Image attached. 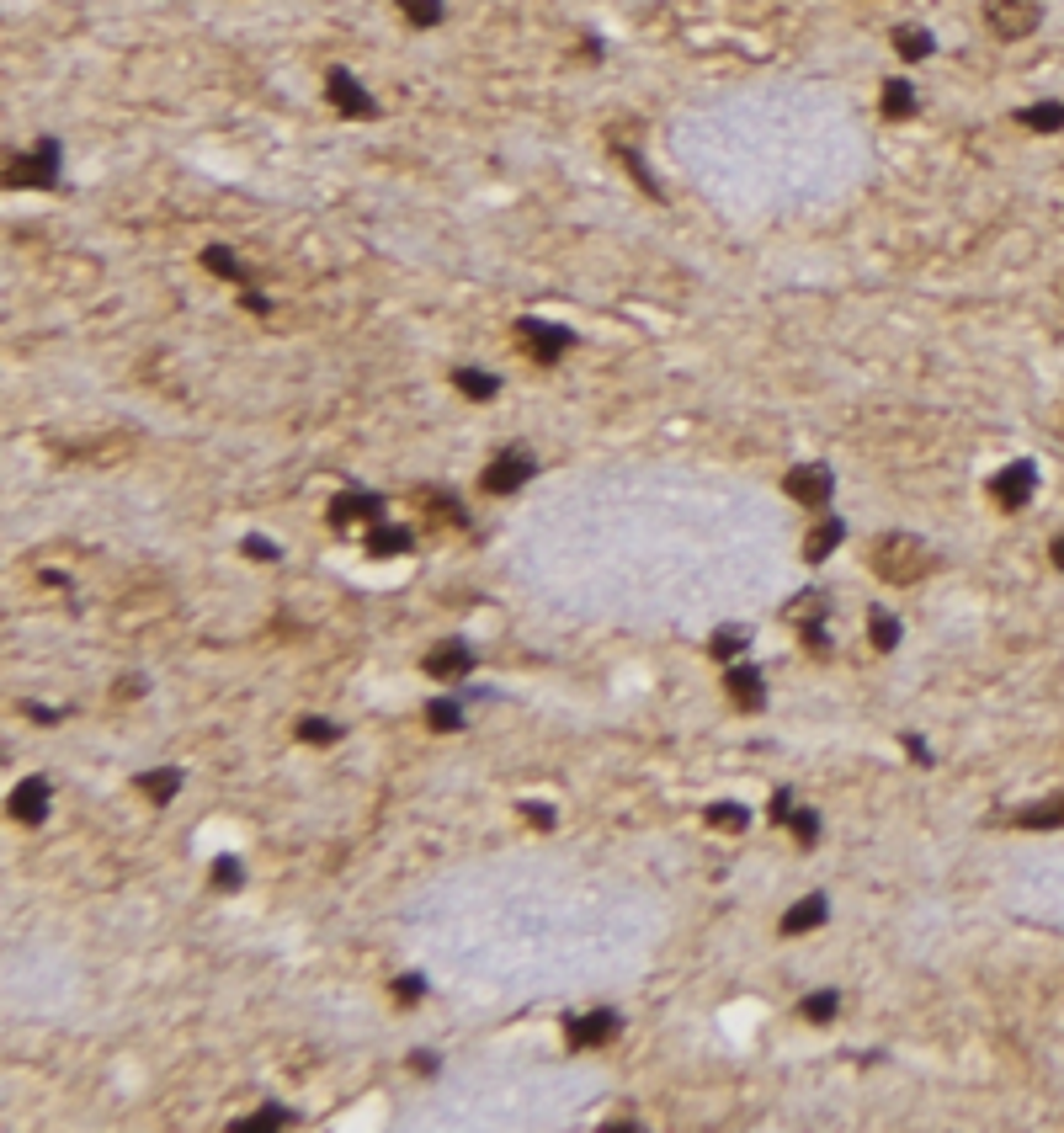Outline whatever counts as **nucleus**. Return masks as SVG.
<instances>
[{
	"label": "nucleus",
	"instance_id": "6",
	"mask_svg": "<svg viewBox=\"0 0 1064 1133\" xmlns=\"http://www.w3.org/2000/svg\"><path fill=\"white\" fill-rule=\"evenodd\" d=\"M1038 495V469H1032L1027 458H1016V463H1006L995 479H990V501L1006 511V517H1016V511H1027V501Z\"/></svg>",
	"mask_w": 1064,
	"mask_h": 1133
},
{
	"label": "nucleus",
	"instance_id": "7",
	"mask_svg": "<svg viewBox=\"0 0 1064 1133\" xmlns=\"http://www.w3.org/2000/svg\"><path fill=\"white\" fill-rule=\"evenodd\" d=\"M54 170H59V138H38L27 154H11L6 186H54Z\"/></svg>",
	"mask_w": 1064,
	"mask_h": 1133
},
{
	"label": "nucleus",
	"instance_id": "40",
	"mask_svg": "<svg viewBox=\"0 0 1064 1133\" xmlns=\"http://www.w3.org/2000/svg\"><path fill=\"white\" fill-rule=\"evenodd\" d=\"M22 713H27V719H38V724H59V719H65L59 708H43V703H22Z\"/></svg>",
	"mask_w": 1064,
	"mask_h": 1133
},
{
	"label": "nucleus",
	"instance_id": "22",
	"mask_svg": "<svg viewBox=\"0 0 1064 1133\" xmlns=\"http://www.w3.org/2000/svg\"><path fill=\"white\" fill-rule=\"evenodd\" d=\"M203 267L213 272V277H224V283H240V288H251V267L235 256V251H224V245H208L203 251Z\"/></svg>",
	"mask_w": 1064,
	"mask_h": 1133
},
{
	"label": "nucleus",
	"instance_id": "32",
	"mask_svg": "<svg viewBox=\"0 0 1064 1133\" xmlns=\"http://www.w3.org/2000/svg\"><path fill=\"white\" fill-rule=\"evenodd\" d=\"M293 1123V1112L288 1107H261V1112H251V1117H235V1128L240 1133H261V1128H288Z\"/></svg>",
	"mask_w": 1064,
	"mask_h": 1133
},
{
	"label": "nucleus",
	"instance_id": "15",
	"mask_svg": "<svg viewBox=\"0 0 1064 1133\" xmlns=\"http://www.w3.org/2000/svg\"><path fill=\"white\" fill-rule=\"evenodd\" d=\"M410 501L426 511V522H431V527H469V511L458 506V495H447V490H431V485H421V490L410 495Z\"/></svg>",
	"mask_w": 1064,
	"mask_h": 1133
},
{
	"label": "nucleus",
	"instance_id": "34",
	"mask_svg": "<svg viewBox=\"0 0 1064 1133\" xmlns=\"http://www.w3.org/2000/svg\"><path fill=\"white\" fill-rule=\"evenodd\" d=\"M426 719H431V729H464V713H458V703H447V697H431Z\"/></svg>",
	"mask_w": 1064,
	"mask_h": 1133
},
{
	"label": "nucleus",
	"instance_id": "20",
	"mask_svg": "<svg viewBox=\"0 0 1064 1133\" xmlns=\"http://www.w3.org/2000/svg\"><path fill=\"white\" fill-rule=\"evenodd\" d=\"M128 437H117V442H106V437H91V442H75V447H59V458L65 463H81V458H91V463H112V458H122L128 453Z\"/></svg>",
	"mask_w": 1064,
	"mask_h": 1133
},
{
	"label": "nucleus",
	"instance_id": "29",
	"mask_svg": "<svg viewBox=\"0 0 1064 1133\" xmlns=\"http://www.w3.org/2000/svg\"><path fill=\"white\" fill-rule=\"evenodd\" d=\"M894 54L900 59H927L932 54V33L927 27H894Z\"/></svg>",
	"mask_w": 1064,
	"mask_h": 1133
},
{
	"label": "nucleus",
	"instance_id": "35",
	"mask_svg": "<svg viewBox=\"0 0 1064 1133\" xmlns=\"http://www.w3.org/2000/svg\"><path fill=\"white\" fill-rule=\"evenodd\" d=\"M299 740L330 745V740H341V724H330V719H299Z\"/></svg>",
	"mask_w": 1064,
	"mask_h": 1133
},
{
	"label": "nucleus",
	"instance_id": "11",
	"mask_svg": "<svg viewBox=\"0 0 1064 1133\" xmlns=\"http://www.w3.org/2000/svg\"><path fill=\"white\" fill-rule=\"evenodd\" d=\"M421 671H426L431 681H458V676L474 671V649H469L464 639H442L437 649H426Z\"/></svg>",
	"mask_w": 1064,
	"mask_h": 1133
},
{
	"label": "nucleus",
	"instance_id": "5",
	"mask_svg": "<svg viewBox=\"0 0 1064 1133\" xmlns=\"http://www.w3.org/2000/svg\"><path fill=\"white\" fill-rule=\"evenodd\" d=\"M782 490H788V501H798L804 511H825L830 495H836V474H830L825 463H798V469L782 474Z\"/></svg>",
	"mask_w": 1064,
	"mask_h": 1133
},
{
	"label": "nucleus",
	"instance_id": "24",
	"mask_svg": "<svg viewBox=\"0 0 1064 1133\" xmlns=\"http://www.w3.org/2000/svg\"><path fill=\"white\" fill-rule=\"evenodd\" d=\"M453 383H458V394H464V399H480V405L501 394V378H496V372H480V367H453Z\"/></svg>",
	"mask_w": 1064,
	"mask_h": 1133
},
{
	"label": "nucleus",
	"instance_id": "30",
	"mask_svg": "<svg viewBox=\"0 0 1064 1133\" xmlns=\"http://www.w3.org/2000/svg\"><path fill=\"white\" fill-rule=\"evenodd\" d=\"M703 819H708V825H714V830H730V835H740V830L750 825V814L740 809V803H708V809H703Z\"/></svg>",
	"mask_w": 1064,
	"mask_h": 1133
},
{
	"label": "nucleus",
	"instance_id": "12",
	"mask_svg": "<svg viewBox=\"0 0 1064 1133\" xmlns=\"http://www.w3.org/2000/svg\"><path fill=\"white\" fill-rule=\"evenodd\" d=\"M618 1037V1012H585L564 1021V1043L569 1048H601Z\"/></svg>",
	"mask_w": 1064,
	"mask_h": 1133
},
{
	"label": "nucleus",
	"instance_id": "8",
	"mask_svg": "<svg viewBox=\"0 0 1064 1133\" xmlns=\"http://www.w3.org/2000/svg\"><path fill=\"white\" fill-rule=\"evenodd\" d=\"M325 97H330V107H335L341 117H378V102L367 97L362 81H357L351 70H341V65L325 70Z\"/></svg>",
	"mask_w": 1064,
	"mask_h": 1133
},
{
	"label": "nucleus",
	"instance_id": "28",
	"mask_svg": "<svg viewBox=\"0 0 1064 1133\" xmlns=\"http://www.w3.org/2000/svg\"><path fill=\"white\" fill-rule=\"evenodd\" d=\"M836 1012H841V996H836V990H814V996L798 1001V1017L814 1021V1027H820V1021H830Z\"/></svg>",
	"mask_w": 1064,
	"mask_h": 1133
},
{
	"label": "nucleus",
	"instance_id": "2",
	"mask_svg": "<svg viewBox=\"0 0 1064 1133\" xmlns=\"http://www.w3.org/2000/svg\"><path fill=\"white\" fill-rule=\"evenodd\" d=\"M532 469H537V458L528 453V447H522V442H506L501 453H490L485 474H480V490H485V495H517V490L532 479Z\"/></svg>",
	"mask_w": 1064,
	"mask_h": 1133
},
{
	"label": "nucleus",
	"instance_id": "4",
	"mask_svg": "<svg viewBox=\"0 0 1064 1133\" xmlns=\"http://www.w3.org/2000/svg\"><path fill=\"white\" fill-rule=\"evenodd\" d=\"M512 331H517V346L528 351L537 367H553V362H559V356L569 351V340H575V336L564 331V325H548V320H532V315H522Z\"/></svg>",
	"mask_w": 1064,
	"mask_h": 1133
},
{
	"label": "nucleus",
	"instance_id": "14",
	"mask_svg": "<svg viewBox=\"0 0 1064 1133\" xmlns=\"http://www.w3.org/2000/svg\"><path fill=\"white\" fill-rule=\"evenodd\" d=\"M724 692H730L735 708H745V713L766 708V687H761V671H755V665H730V671H724Z\"/></svg>",
	"mask_w": 1064,
	"mask_h": 1133
},
{
	"label": "nucleus",
	"instance_id": "3",
	"mask_svg": "<svg viewBox=\"0 0 1064 1133\" xmlns=\"http://www.w3.org/2000/svg\"><path fill=\"white\" fill-rule=\"evenodd\" d=\"M984 27L1000 43H1022L1043 27V0H984Z\"/></svg>",
	"mask_w": 1064,
	"mask_h": 1133
},
{
	"label": "nucleus",
	"instance_id": "17",
	"mask_svg": "<svg viewBox=\"0 0 1064 1133\" xmlns=\"http://www.w3.org/2000/svg\"><path fill=\"white\" fill-rule=\"evenodd\" d=\"M410 549H415L410 527H394V522H373V527H367V538H362V554H373V559H399V554H410Z\"/></svg>",
	"mask_w": 1064,
	"mask_h": 1133
},
{
	"label": "nucleus",
	"instance_id": "33",
	"mask_svg": "<svg viewBox=\"0 0 1064 1133\" xmlns=\"http://www.w3.org/2000/svg\"><path fill=\"white\" fill-rule=\"evenodd\" d=\"M399 17L410 27H437L442 22V0H399Z\"/></svg>",
	"mask_w": 1064,
	"mask_h": 1133
},
{
	"label": "nucleus",
	"instance_id": "19",
	"mask_svg": "<svg viewBox=\"0 0 1064 1133\" xmlns=\"http://www.w3.org/2000/svg\"><path fill=\"white\" fill-rule=\"evenodd\" d=\"M841 538H846V522L841 517H820L804 533V559H809V565H825V559L841 549Z\"/></svg>",
	"mask_w": 1064,
	"mask_h": 1133
},
{
	"label": "nucleus",
	"instance_id": "27",
	"mask_svg": "<svg viewBox=\"0 0 1064 1133\" xmlns=\"http://www.w3.org/2000/svg\"><path fill=\"white\" fill-rule=\"evenodd\" d=\"M900 633L905 628H900V617H894L889 607H873L868 612V639H873V649H884V655H889V649L900 644Z\"/></svg>",
	"mask_w": 1064,
	"mask_h": 1133
},
{
	"label": "nucleus",
	"instance_id": "21",
	"mask_svg": "<svg viewBox=\"0 0 1064 1133\" xmlns=\"http://www.w3.org/2000/svg\"><path fill=\"white\" fill-rule=\"evenodd\" d=\"M138 793H149V803H171L181 793V772L176 767H160V772H138L133 778Z\"/></svg>",
	"mask_w": 1064,
	"mask_h": 1133
},
{
	"label": "nucleus",
	"instance_id": "37",
	"mask_svg": "<svg viewBox=\"0 0 1064 1133\" xmlns=\"http://www.w3.org/2000/svg\"><path fill=\"white\" fill-rule=\"evenodd\" d=\"M522 819H528V825H537V830H553V803L528 798V803H522Z\"/></svg>",
	"mask_w": 1064,
	"mask_h": 1133
},
{
	"label": "nucleus",
	"instance_id": "23",
	"mask_svg": "<svg viewBox=\"0 0 1064 1133\" xmlns=\"http://www.w3.org/2000/svg\"><path fill=\"white\" fill-rule=\"evenodd\" d=\"M878 113H884L889 122H905V117H916V86H905V81H884V97H878Z\"/></svg>",
	"mask_w": 1064,
	"mask_h": 1133
},
{
	"label": "nucleus",
	"instance_id": "36",
	"mask_svg": "<svg viewBox=\"0 0 1064 1133\" xmlns=\"http://www.w3.org/2000/svg\"><path fill=\"white\" fill-rule=\"evenodd\" d=\"M240 878H245V867H240L235 857H219V862L208 867V883H213V889H240Z\"/></svg>",
	"mask_w": 1064,
	"mask_h": 1133
},
{
	"label": "nucleus",
	"instance_id": "25",
	"mask_svg": "<svg viewBox=\"0 0 1064 1133\" xmlns=\"http://www.w3.org/2000/svg\"><path fill=\"white\" fill-rule=\"evenodd\" d=\"M1016 122L1032 133H1059L1064 128V107L1059 102H1038V107H1016Z\"/></svg>",
	"mask_w": 1064,
	"mask_h": 1133
},
{
	"label": "nucleus",
	"instance_id": "42",
	"mask_svg": "<svg viewBox=\"0 0 1064 1133\" xmlns=\"http://www.w3.org/2000/svg\"><path fill=\"white\" fill-rule=\"evenodd\" d=\"M240 304L251 309V315H267V309H272V304H267V293H256V288H245V299H240Z\"/></svg>",
	"mask_w": 1064,
	"mask_h": 1133
},
{
	"label": "nucleus",
	"instance_id": "18",
	"mask_svg": "<svg viewBox=\"0 0 1064 1133\" xmlns=\"http://www.w3.org/2000/svg\"><path fill=\"white\" fill-rule=\"evenodd\" d=\"M11 814H17L22 825H43V819H49V783L27 778L22 788H11Z\"/></svg>",
	"mask_w": 1064,
	"mask_h": 1133
},
{
	"label": "nucleus",
	"instance_id": "10",
	"mask_svg": "<svg viewBox=\"0 0 1064 1133\" xmlns=\"http://www.w3.org/2000/svg\"><path fill=\"white\" fill-rule=\"evenodd\" d=\"M373 527V522H383V495H373V490H341L330 501V527Z\"/></svg>",
	"mask_w": 1064,
	"mask_h": 1133
},
{
	"label": "nucleus",
	"instance_id": "38",
	"mask_svg": "<svg viewBox=\"0 0 1064 1133\" xmlns=\"http://www.w3.org/2000/svg\"><path fill=\"white\" fill-rule=\"evenodd\" d=\"M394 996H399V1001H405V1006H415V1001H421V996H426V985H421V980H415V974H405V980H394Z\"/></svg>",
	"mask_w": 1064,
	"mask_h": 1133
},
{
	"label": "nucleus",
	"instance_id": "1",
	"mask_svg": "<svg viewBox=\"0 0 1064 1133\" xmlns=\"http://www.w3.org/2000/svg\"><path fill=\"white\" fill-rule=\"evenodd\" d=\"M932 549L921 543L916 533H878L868 543V569L878 580H889V585H916V580H927L932 575Z\"/></svg>",
	"mask_w": 1064,
	"mask_h": 1133
},
{
	"label": "nucleus",
	"instance_id": "43",
	"mask_svg": "<svg viewBox=\"0 0 1064 1133\" xmlns=\"http://www.w3.org/2000/svg\"><path fill=\"white\" fill-rule=\"evenodd\" d=\"M1048 559H1054V569H1064V533H1054V543H1048Z\"/></svg>",
	"mask_w": 1064,
	"mask_h": 1133
},
{
	"label": "nucleus",
	"instance_id": "26",
	"mask_svg": "<svg viewBox=\"0 0 1064 1133\" xmlns=\"http://www.w3.org/2000/svg\"><path fill=\"white\" fill-rule=\"evenodd\" d=\"M1011 825H1016V830H1059V825H1064V798H1054V803H1032V809L1011 814Z\"/></svg>",
	"mask_w": 1064,
	"mask_h": 1133
},
{
	"label": "nucleus",
	"instance_id": "31",
	"mask_svg": "<svg viewBox=\"0 0 1064 1133\" xmlns=\"http://www.w3.org/2000/svg\"><path fill=\"white\" fill-rule=\"evenodd\" d=\"M745 639H750L745 628H719L714 639H708V655H714V660H735V655H745Z\"/></svg>",
	"mask_w": 1064,
	"mask_h": 1133
},
{
	"label": "nucleus",
	"instance_id": "16",
	"mask_svg": "<svg viewBox=\"0 0 1064 1133\" xmlns=\"http://www.w3.org/2000/svg\"><path fill=\"white\" fill-rule=\"evenodd\" d=\"M825 921H830V899L825 894H804L788 915H782L777 931H782V937H809V931H820Z\"/></svg>",
	"mask_w": 1064,
	"mask_h": 1133
},
{
	"label": "nucleus",
	"instance_id": "13",
	"mask_svg": "<svg viewBox=\"0 0 1064 1133\" xmlns=\"http://www.w3.org/2000/svg\"><path fill=\"white\" fill-rule=\"evenodd\" d=\"M772 825H788L804 851H814V841H820V814H814V809H793L788 788H777V793H772Z\"/></svg>",
	"mask_w": 1064,
	"mask_h": 1133
},
{
	"label": "nucleus",
	"instance_id": "39",
	"mask_svg": "<svg viewBox=\"0 0 1064 1133\" xmlns=\"http://www.w3.org/2000/svg\"><path fill=\"white\" fill-rule=\"evenodd\" d=\"M245 554H251V559H261V565H272V559H277V543H267V538H245Z\"/></svg>",
	"mask_w": 1064,
	"mask_h": 1133
},
{
	"label": "nucleus",
	"instance_id": "41",
	"mask_svg": "<svg viewBox=\"0 0 1064 1133\" xmlns=\"http://www.w3.org/2000/svg\"><path fill=\"white\" fill-rule=\"evenodd\" d=\"M900 745H905V751H910V756H916V762H921V767H927V762H932V751H927V740H916V735H905V740H900Z\"/></svg>",
	"mask_w": 1064,
	"mask_h": 1133
},
{
	"label": "nucleus",
	"instance_id": "9",
	"mask_svg": "<svg viewBox=\"0 0 1064 1133\" xmlns=\"http://www.w3.org/2000/svg\"><path fill=\"white\" fill-rule=\"evenodd\" d=\"M825 607H830V601L820 596V591H804V596H798V601H788V607H782V617H793V623H798V633H804V644H809V655H825Z\"/></svg>",
	"mask_w": 1064,
	"mask_h": 1133
}]
</instances>
